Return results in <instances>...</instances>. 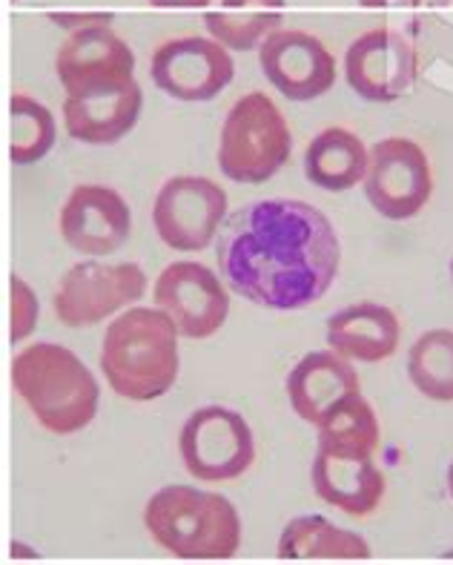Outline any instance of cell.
<instances>
[{
    "label": "cell",
    "mask_w": 453,
    "mask_h": 565,
    "mask_svg": "<svg viewBox=\"0 0 453 565\" xmlns=\"http://www.w3.org/2000/svg\"><path fill=\"white\" fill-rule=\"evenodd\" d=\"M216 258L236 296L267 310H302L336 281L342 244L308 201L265 199L227 215Z\"/></svg>",
    "instance_id": "6da1fadb"
},
{
    "label": "cell",
    "mask_w": 453,
    "mask_h": 565,
    "mask_svg": "<svg viewBox=\"0 0 453 565\" xmlns=\"http://www.w3.org/2000/svg\"><path fill=\"white\" fill-rule=\"evenodd\" d=\"M179 328L161 308H130L109 324L101 344V371L118 396L152 402L179 380Z\"/></svg>",
    "instance_id": "7a4b0ae2"
},
{
    "label": "cell",
    "mask_w": 453,
    "mask_h": 565,
    "mask_svg": "<svg viewBox=\"0 0 453 565\" xmlns=\"http://www.w3.org/2000/svg\"><path fill=\"white\" fill-rule=\"evenodd\" d=\"M12 385L37 423L58 437L78 434L98 414V382L64 344H26L12 359Z\"/></svg>",
    "instance_id": "3957f363"
},
{
    "label": "cell",
    "mask_w": 453,
    "mask_h": 565,
    "mask_svg": "<svg viewBox=\"0 0 453 565\" xmlns=\"http://www.w3.org/2000/svg\"><path fill=\"white\" fill-rule=\"evenodd\" d=\"M150 537L179 559H230L241 548V520L227 497L166 486L144 509Z\"/></svg>",
    "instance_id": "277c9868"
},
{
    "label": "cell",
    "mask_w": 453,
    "mask_h": 565,
    "mask_svg": "<svg viewBox=\"0 0 453 565\" xmlns=\"http://www.w3.org/2000/svg\"><path fill=\"white\" fill-rule=\"evenodd\" d=\"M293 136L276 100L247 93L230 107L218 138V167L236 184H265L290 161Z\"/></svg>",
    "instance_id": "5b68a950"
},
{
    "label": "cell",
    "mask_w": 453,
    "mask_h": 565,
    "mask_svg": "<svg viewBox=\"0 0 453 565\" xmlns=\"http://www.w3.org/2000/svg\"><path fill=\"white\" fill-rule=\"evenodd\" d=\"M179 451L190 477L202 482H230L256 462L252 430L241 414L207 405L190 414L179 434Z\"/></svg>",
    "instance_id": "8992f818"
},
{
    "label": "cell",
    "mask_w": 453,
    "mask_h": 565,
    "mask_svg": "<svg viewBox=\"0 0 453 565\" xmlns=\"http://www.w3.org/2000/svg\"><path fill=\"white\" fill-rule=\"evenodd\" d=\"M147 294V273L136 262H80L61 276L52 308L66 328H89L130 308Z\"/></svg>",
    "instance_id": "52a82bcc"
},
{
    "label": "cell",
    "mask_w": 453,
    "mask_h": 565,
    "mask_svg": "<svg viewBox=\"0 0 453 565\" xmlns=\"http://www.w3.org/2000/svg\"><path fill=\"white\" fill-rule=\"evenodd\" d=\"M227 222V193L213 179L175 175L164 181L152 204V224L166 247L202 253Z\"/></svg>",
    "instance_id": "ba28073f"
},
{
    "label": "cell",
    "mask_w": 453,
    "mask_h": 565,
    "mask_svg": "<svg viewBox=\"0 0 453 565\" xmlns=\"http://www.w3.org/2000/svg\"><path fill=\"white\" fill-rule=\"evenodd\" d=\"M433 172L424 150L410 138H381L370 147L365 172V195L370 207L390 222L422 213L431 201Z\"/></svg>",
    "instance_id": "9c48e42d"
},
{
    "label": "cell",
    "mask_w": 453,
    "mask_h": 565,
    "mask_svg": "<svg viewBox=\"0 0 453 565\" xmlns=\"http://www.w3.org/2000/svg\"><path fill=\"white\" fill-rule=\"evenodd\" d=\"M152 301L187 339L216 337L230 313V296L222 285V276L202 262L166 265L152 287Z\"/></svg>",
    "instance_id": "30bf717a"
},
{
    "label": "cell",
    "mask_w": 453,
    "mask_h": 565,
    "mask_svg": "<svg viewBox=\"0 0 453 565\" xmlns=\"http://www.w3.org/2000/svg\"><path fill=\"white\" fill-rule=\"evenodd\" d=\"M345 75L359 98L390 104L417 84V46L396 29H370L347 46Z\"/></svg>",
    "instance_id": "8fae6325"
},
{
    "label": "cell",
    "mask_w": 453,
    "mask_h": 565,
    "mask_svg": "<svg viewBox=\"0 0 453 565\" xmlns=\"http://www.w3.org/2000/svg\"><path fill=\"white\" fill-rule=\"evenodd\" d=\"M150 75L161 93L179 100H213L236 75L230 52L216 38H175L152 52Z\"/></svg>",
    "instance_id": "7c38bea8"
},
{
    "label": "cell",
    "mask_w": 453,
    "mask_h": 565,
    "mask_svg": "<svg viewBox=\"0 0 453 565\" xmlns=\"http://www.w3.org/2000/svg\"><path fill=\"white\" fill-rule=\"evenodd\" d=\"M259 64L267 81L290 100H313L336 84V57L302 29H276L259 46Z\"/></svg>",
    "instance_id": "4fadbf2b"
},
{
    "label": "cell",
    "mask_w": 453,
    "mask_h": 565,
    "mask_svg": "<svg viewBox=\"0 0 453 565\" xmlns=\"http://www.w3.org/2000/svg\"><path fill=\"white\" fill-rule=\"evenodd\" d=\"M61 236L78 253L109 256L132 233L130 204L104 184H78L61 207Z\"/></svg>",
    "instance_id": "5bb4252c"
},
{
    "label": "cell",
    "mask_w": 453,
    "mask_h": 565,
    "mask_svg": "<svg viewBox=\"0 0 453 565\" xmlns=\"http://www.w3.org/2000/svg\"><path fill=\"white\" fill-rule=\"evenodd\" d=\"M141 104L144 95L136 78L80 86L66 93V132L84 143H116L138 124Z\"/></svg>",
    "instance_id": "9a60e30c"
},
{
    "label": "cell",
    "mask_w": 453,
    "mask_h": 565,
    "mask_svg": "<svg viewBox=\"0 0 453 565\" xmlns=\"http://www.w3.org/2000/svg\"><path fill=\"white\" fill-rule=\"evenodd\" d=\"M136 55L109 26L75 29L58 50L55 72L66 93L104 81L136 78Z\"/></svg>",
    "instance_id": "2e32d148"
},
{
    "label": "cell",
    "mask_w": 453,
    "mask_h": 565,
    "mask_svg": "<svg viewBox=\"0 0 453 565\" xmlns=\"http://www.w3.org/2000/svg\"><path fill=\"white\" fill-rule=\"evenodd\" d=\"M310 480L319 500L350 516L374 514L385 497V473L374 457H345L316 448Z\"/></svg>",
    "instance_id": "e0dca14e"
},
{
    "label": "cell",
    "mask_w": 453,
    "mask_h": 565,
    "mask_svg": "<svg viewBox=\"0 0 453 565\" xmlns=\"http://www.w3.org/2000/svg\"><path fill=\"white\" fill-rule=\"evenodd\" d=\"M359 373L342 353L313 351L288 376L290 405L304 423L319 425L322 416L336 405L342 396L359 391Z\"/></svg>",
    "instance_id": "ac0fdd59"
},
{
    "label": "cell",
    "mask_w": 453,
    "mask_h": 565,
    "mask_svg": "<svg viewBox=\"0 0 453 565\" xmlns=\"http://www.w3.org/2000/svg\"><path fill=\"white\" fill-rule=\"evenodd\" d=\"M399 337H402V328L396 313L376 301L350 305L327 319V344L333 351L345 359L367 362V365L393 356Z\"/></svg>",
    "instance_id": "d6986e66"
},
{
    "label": "cell",
    "mask_w": 453,
    "mask_h": 565,
    "mask_svg": "<svg viewBox=\"0 0 453 565\" xmlns=\"http://www.w3.org/2000/svg\"><path fill=\"white\" fill-rule=\"evenodd\" d=\"M367 161L370 150L356 132L345 127H327L304 150V175L310 184L322 186L327 193H345L365 181Z\"/></svg>",
    "instance_id": "ffe728a7"
},
{
    "label": "cell",
    "mask_w": 453,
    "mask_h": 565,
    "mask_svg": "<svg viewBox=\"0 0 453 565\" xmlns=\"http://www.w3.org/2000/svg\"><path fill=\"white\" fill-rule=\"evenodd\" d=\"M370 545L356 531L338 529L327 516H295L284 525L276 557L279 559H370Z\"/></svg>",
    "instance_id": "44dd1931"
},
{
    "label": "cell",
    "mask_w": 453,
    "mask_h": 565,
    "mask_svg": "<svg viewBox=\"0 0 453 565\" xmlns=\"http://www.w3.org/2000/svg\"><path fill=\"white\" fill-rule=\"evenodd\" d=\"M284 21V0H222L204 14L209 35L227 50H256Z\"/></svg>",
    "instance_id": "7402d4cb"
},
{
    "label": "cell",
    "mask_w": 453,
    "mask_h": 565,
    "mask_svg": "<svg viewBox=\"0 0 453 565\" xmlns=\"http://www.w3.org/2000/svg\"><path fill=\"white\" fill-rule=\"evenodd\" d=\"M316 428L322 451L345 454V457H374L379 448V419H376L374 405L359 391L342 396L322 416Z\"/></svg>",
    "instance_id": "603a6c76"
},
{
    "label": "cell",
    "mask_w": 453,
    "mask_h": 565,
    "mask_svg": "<svg viewBox=\"0 0 453 565\" xmlns=\"http://www.w3.org/2000/svg\"><path fill=\"white\" fill-rule=\"evenodd\" d=\"M408 376L428 399L453 402V330H428L410 344Z\"/></svg>",
    "instance_id": "cb8c5ba5"
},
{
    "label": "cell",
    "mask_w": 453,
    "mask_h": 565,
    "mask_svg": "<svg viewBox=\"0 0 453 565\" xmlns=\"http://www.w3.org/2000/svg\"><path fill=\"white\" fill-rule=\"evenodd\" d=\"M9 107H12V147H9V156L21 167L35 164L55 143V132H58L55 118H52L44 104H37L35 98L23 93L12 95Z\"/></svg>",
    "instance_id": "d4e9b609"
},
{
    "label": "cell",
    "mask_w": 453,
    "mask_h": 565,
    "mask_svg": "<svg viewBox=\"0 0 453 565\" xmlns=\"http://www.w3.org/2000/svg\"><path fill=\"white\" fill-rule=\"evenodd\" d=\"M12 344H21L23 339L32 337L37 324V296L23 276H12Z\"/></svg>",
    "instance_id": "484cf974"
},
{
    "label": "cell",
    "mask_w": 453,
    "mask_h": 565,
    "mask_svg": "<svg viewBox=\"0 0 453 565\" xmlns=\"http://www.w3.org/2000/svg\"><path fill=\"white\" fill-rule=\"evenodd\" d=\"M50 21L64 29H87V26H109L112 12H50Z\"/></svg>",
    "instance_id": "4316f807"
},
{
    "label": "cell",
    "mask_w": 453,
    "mask_h": 565,
    "mask_svg": "<svg viewBox=\"0 0 453 565\" xmlns=\"http://www.w3.org/2000/svg\"><path fill=\"white\" fill-rule=\"evenodd\" d=\"M359 7H365V9H417V7H422V0H359Z\"/></svg>",
    "instance_id": "83f0119b"
},
{
    "label": "cell",
    "mask_w": 453,
    "mask_h": 565,
    "mask_svg": "<svg viewBox=\"0 0 453 565\" xmlns=\"http://www.w3.org/2000/svg\"><path fill=\"white\" fill-rule=\"evenodd\" d=\"M155 9H204L209 0H150Z\"/></svg>",
    "instance_id": "f1b7e54d"
},
{
    "label": "cell",
    "mask_w": 453,
    "mask_h": 565,
    "mask_svg": "<svg viewBox=\"0 0 453 565\" xmlns=\"http://www.w3.org/2000/svg\"><path fill=\"white\" fill-rule=\"evenodd\" d=\"M447 491H451V497H453V462H451V468H447Z\"/></svg>",
    "instance_id": "f546056e"
},
{
    "label": "cell",
    "mask_w": 453,
    "mask_h": 565,
    "mask_svg": "<svg viewBox=\"0 0 453 565\" xmlns=\"http://www.w3.org/2000/svg\"><path fill=\"white\" fill-rule=\"evenodd\" d=\"M451 276H453V262H451Z\"/></svg>",
    "instance_id": "4dcf8cb0"
}]
</instances>
